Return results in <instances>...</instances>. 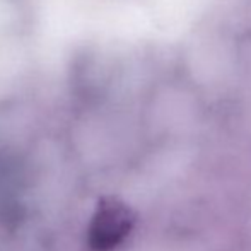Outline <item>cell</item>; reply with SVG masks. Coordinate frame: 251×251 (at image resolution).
I'll use <instances>...</instances> for the list:
<instances>
[{"instance_id": "1", "label": "cell", "mask_w": 251, "mask_h": 251, "mask_svg": "<svg viewBox=\"0 0 251 251\" xmlns=\"http://www.w3.org/2000/svg\"><path fill=\"white\" fill-rule=\"evenodd\" d=\"M133 214L123 201L104 199L98 205L89 227V245L94 251H111L128 236Z\"/></svg>"}]
</instances>
